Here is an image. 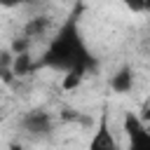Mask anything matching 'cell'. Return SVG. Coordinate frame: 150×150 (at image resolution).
<instances>
[{"label":"cell","instance_id":"obj_1","mask_svg":"<svg viewBox=\"0 0 150 150\" xmlns=\"http://www.w3.org/2000/svg\"><path fill=\"white\" fill-rule=\"evenodd\" d=\"M91 63L94 66V59L89 56V52L84 49L82 40H80V33H77V26L75 21H68L59 35L54 38V42L49 45V49L45 52L42 56V66H49V68H59V70H68L70 66L75 63Z\"/></svg>","mask_w":150,"mask_h":150},{"label":"cell","instance_id":"obj_2","mask_svg":"<svg viewBox=\"0 0 150 150\" xmlns=\"http://www.w3.org/2000/svg\"><path fill=\"white\" fill-rule=\"evenodd\" d=\"M122 127L129 136V148L134 150H150V129L145 127V120L136 112H124Z\"/></svg>","mask_w":150,"mask_h":150},{"label":"cell","instance_id":"obj_3","mask_svg":"<svg viewBox=\"0 0 150 150\" xmlns=\"http://www.w3.org/2000/svg\"><path fill=\"white\" fill-rule=\"evenodd\" d=\"M21 127L30 136H47L52 131V115L45 110H30L21 117Z\"/></svg>","mask_w":150,"mask_h":150},{"label":"cell","instance_id":"obj_4","mask_svg":"<svg viewBox=\"0 0 150 150\" xmlns=\"http://www.w3.org/2000/svg\"><path fill=\"white\" fill-rule=\"evenodd\" d=\"M89 68H91V63H84V61H80V63L70 66V68L66 70L63 80H61V87H63L66 91L77 89V87L82 84V80H84V75H87V70H89Z\"/></svg>","mask_w":150,"mask_h":150},{"label":"cell","instance_id":"obj_5","mask_svg":"<svg viewBox=\"0 0 150 150\" xmlns=\"http://www.w3.org/2000/svg\"><path fill=\"white\" fill-rule=\"evenodd\" d=\"M110 87H112V91H117V94L131 91V87H134V70H131V66L124 63V66L110 77Z\"/></svg>","mask_w":150,"mask_h":150},{"label":"cell","instance_id":"obj_6","mask_svg":"<svg viewBox=\"0 0 150 150\" xmlns=\"http://www.w3.org/2000/svg\"><path fill=\"white\" fill-rule=\"evenodd\" d=\"M91 148H105V150H115V148H117V141L112 138V134H110V129H108V120H105V115L101 117L98 131H96L94 138H91Z\"/></svg>","mask_w":150,"mask_h":150},{"label":"cell","instance_id":"obj_7","mask_svg":"<svg viewBox=\"0 0 150 150\" xmlns=\"http://www.w3.org/2000/svg\"><path fill=\"white\" fill-rule=\"evenodd\" d=\"M47 28H49V19H47V16H35V19H30V21L26 23L23 35H28V38H38V35H42Z\"/></svg>","mask_w":150,"mask_h":150},{"label":"cell","instance_id":"obj_8","mask_svg":"<svg viewBox=\"0 0 150 150\" xmlns=\"http://www.w3.org/2000/svg\"><path fill=\"white\" fill-rule=\"evenodd\" d=\"M12 68H14V73H16V75H26V73H28V68H30V56H28V52L16 54V56H14Z\"/></svg>","mask_w":150,"mask_h":150},{"label":"cell","instance_id":"obj_9","mask_svg":"<svg viewBox=\"0 0 150 150\" xmlns=\"http://www.w3.org/2000/svg\"><path fill=\"white\" fill-rule=\"evenodd\" d=\"M28 42H30L28 35H23L21 40H14V42H12V52H14V56H16V54H23V52L28 49Z\"/></svg>","mask_w":150,"mask_h":150},{"label":"cell","instance_id":"obj_10","mask_svg":"<svg viewBox=\"0 0 150 150\" xmlns=\"http://www.w3.org/2000/svg\"><path fill=\"white\" fill-rule=\"evenodd\" d=\"M122 2H124V7H127V9H131L134 14L145 12V0H122Z\"/></svg>","mask_w":150,"mask_h":150},{"label":"cell","instance_id":"obj_11","mask_svg":"<svg viewBox=\"0 0 150 150\" xmlns=\"http://www.w3.org/2000/svg\"><path fill=\"white\" fill-rule=\"evenodd\" d=\"M23 0H0V5L5 7V9H12V7H19Z\"/></svg>","mask_w":150,"mask_h":150},{"label":"cell","instance_id":"obj_12","mask_svg":"<svg viewBox=\"0 0 150 150\" xmlns=\"http://www.w3.org/2000/svg\"><path fill=\"white\" fill-rule=\"evenodd\" d=\"M61 117H63V120H80V112H77V110H63Z\"/></svg>","mask_w":150,"mask_h":150},{"label":"cell","instance_id":"obj_13","mask_svg":"<svg viewBox=\"0 0 150 150\" xmlns=\"http://www.w3.org/2000/svg\"><path fill=\"white\" fill-rule=\"evenodd\" d=\"M143 120L145 122H150V98L145 101V105H143Z\"/></svg>","mask_w":150,"mask_h":150},{"label":"cell","instance_id":"obj_14","mask_svg":"<svg viewBox=\"0 0 150 150\" xmlns=\"http://www.w3.org/2000/svg\"><path fill=\"white\" fill-rule=\"evenodd\" d=\"M145 12H150V0H145Z\"/></svg>","mask_w":150,"mask_h":150},{"label":"cell","instance_id":"obj_15","mask_svg":"<svg viewBox=\"0 0 150 150\" xmlns=\"http://www.w3.org/2000/svg\"><path fill=\"white\" fill-rule=\"evenodd\" d=\"M23 2H28V5H33V2H40V0H23Z\"/></svg>","mask_w":150,"mask_h":150}]
</instances>
